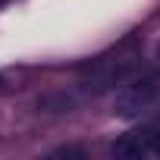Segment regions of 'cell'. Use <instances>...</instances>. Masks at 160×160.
Instances as JSON below:
<instances>
[{"label": "cell", "instance_id": "1", "mask_svg": "<svg viewBox=\"0 0 160 160\" xmlns=\"http://www.w3.org/2000/svg\"><path fill=\"white\" fill-rule=\"evenodd\" d=\"M135 66H138V53H135V50H119L116 57H104V60H98L94 69L88 72L85 88H88L91 94H104V91L122 85L126 78L135 72Z\"/></svg>", "mask_w": 160, "mask_h": 160}, {"label": "cell", "instance_id": "2", "mask_svg": "<svg viewBox=\"0 0 160 160\" xmlns=\"http://www.w3.org/2000/svg\"><path fill=\"white\" fill-rule=\"evenodd\" d=\"M160 101V72H148L141 78H135V82H129L116 101H113V113L122 116V119H132L138 113H144L151 104Z\"/></svg>", "mask_w": 160, "mask_h": 160}]
</instances>
